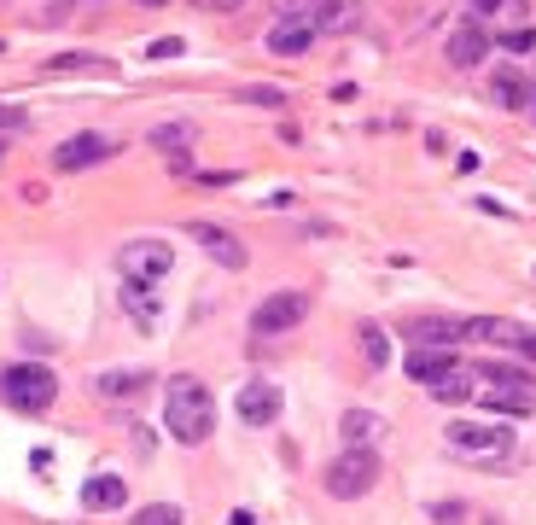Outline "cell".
Here are the masks:
<instances>
[{
	"mask_svg": "<svg viewBox=\"0 0 536 525\" xmlns=\"http://www.w3.org/2000/svg\"><path fill=\"white\" fill-rule=\"evenodd\" d=\"M111 152H117V140H105V135H70V140H59V152H53V170H65V175L94 170V164H105Z\"/></svg>",
	"mask_w": 536,
	"mask_h": 525,
	"instance_id": "obj_10",
	"label": "cell"
},
{
	"mask_svg": "<svg viewBox=\"0 0 536 525\" xmlns=\"http://www.w3.org/2000/svg\"><path fill=\"white\" fill-rule=\"evenodd\" d=\"M321 35V24H315V0H286L280 6V18L268 24V53H280V59H298V53H309V41Z\"/></svg>",
	"mask_w": 536,
	"mask_h": 525,
	"instance_id": "obj_4",
	"label": "cell"
},
{
	"mask_svg": "<svg viewBox=\"0 0 536 525\" xmlns=\"http://www.w3.org/2000/svg\"><path fill=\"white\" fill-rule=\"evenodd\" d=\"M129 502V479H117V473H94L88 485H82V508L88 514H111V508H123Z\"/></svg>",
	"mask_w": 536,
	"mask_h": 525,
	"instance_id": "obj_13",
	"label": "cell"
},
{
	"mask_svg": "<svg viewBox=\"0 0 536 525\" xmlns=\"http://www.w3.org/2000/svg\"><path fill=\"white\" fill-rule=\"evenodd\" d=\"M490 100L502 105V111H525V105H531V82H525L513 65H496V76H490Z\"/></svg>",
	"mask_w": 536,
	"mask_h": 525,
	"instance_id": "obj_16",
	"label": "cell"
},
{
	"mask_svg": "<svg viewBox=\"0 0 536 525\" xmlns=\"http://www.w3.org/2000/svg\"><path fill=\"white\" fill-rule=\"evenodd\" d=\"M117 269H123V280H158L175 269V245L169 240H129L123 251H117Z\"/></svg>",
	"mask_w": 536,
	"mask_h": 525,
	"instance_id": "obj_7",
	"label": "cell"
},
{
	"mask_svg": "<svg viewBox=\"0 0 536 525\" xmlns=\"http://www.w3.org/2000/svg\"><path fill=\"white\" fill-rule=\"evenodd\" d=\"M187 234L210 251V263H222V269H245L251 263V251H245V240H239L234 228H222V222H187Z\"/></svg>",
	"mask_w": 536,
	"mask_h": 525,
	"instance_id": "obj_9",
	"label": "cell"
},
{
	"mask_svg": "<svg viewBox=\"0 0 536 525\" xmlns=\"http://www.w3.org/2000/svg\"><path fill=\"white\" fill-rule=\"evenodd\" d=\"M315 24H321V35L356 30V0H315Z\"/></svg>",
	"mask_w": 536,
	"mask_h": 525,
	"instance_id": "obj_20",
	"label": "cell"
},
{
	"mask_svg": "<svg viewBox=\"0 0 536 525\" xmlns=\"http://www.w3.org/2000/svg\"><path fill=\"white\" fill-rule=\"evenodd\" d=\"M402 339H414L426 350H449L455 339H467V321H455V315H414V321H402Z\"/></svg>",
	"mask_w": 536,
	"mask_h": 525,
	"instance_id": "obj_11",
	"label": "cell"
},
{
	"mask_svg": "<svg viewBox=\"0 0 536 525\" xmlns=\"http://www.w3.org/2000/svg\"><path fill=\"white\" fill-rule=\"evenodd\" d=\"M280 385H268V380H251V385H239V420L245 426H274L280 420Z\"/></svg>",
	"mask_w": 536,
	"mask_h": 525,
	"instance_id": "obj_12",
	"label": "cell"
},
{
	"mask_svg": "<svg viewBox=\"0 0 536 525\" xmlns=\"http://www.w3.org/2000/svg\"><path fill=\"white\" fill-rule=\"evenodd\" d=\"M478 403H484L490 415H531L536 409V385H484Z\"/></svg>",
	"mask_w": 536,
	"mask_h": 525,
	"instance_id": "obj_14",
	"label": "cell"
},
{
	"mask_svg": "<svg viewBox=\"0 0 536 525\" xmlns=\"http://www.w3.org/2000/svg\"><path fill=\"white\" fill-rule=\"evenodd\" d=\"M472 380H478V374L455 362V368H449V374H437V380L426 385V391H432L437 403H467V397H472Z\"/></svg>",
	"mask_w": 536,
	"mask_h": 525,
	"instance_id": "obj_19",
	"label": "cell"
},
{
	"mask_svg": "<svg viewBox=\"0 0 536 525\" xmlns=\"http://www.w3.org/2000/svg\"><path fill=\"white\" fill-rule=\"evenodd\" d=\"M338 432H344V444H350V450H373V438L385 432V420L373 415V409H344Z\"/></svg>",
	"mask_w": 536,
	"mask_h": 525,
	"instance_id": "obj_18",
	"label": "cell"
},
{
	"mask_svg": "<svg viewBox=\"0 0 536 525\" xmlns=\"http://www.w3.org/2000/svg\"><path fill=\"white\" fill-rule=\"evenodd\" d=\"M502 47H507V53H536V30H507Z\"/></svg>",
	"mask_w": 536,
	"mask_h": 525,
	"instance_id": "obj_27",
	"label": "cell"
},
{
	"mask_svg": "<svg viewBox=\"0 0 536 525\" xmlns=\"http://www.w3.org/2000/svg\"><path fill=\"white\" fill-rule=\"evenodd\" d=\"M449 368H455V356H449V350H414V356H408V374H414V380L420 385H432L437 374H449Z\"/></svg>",
	"mask_w": 536,
	"mask_h": 525,
	"instance_id": "obj_21",
	"label": "cell"
},
{
	"mask_svg": "<svg viewBox=\"0 0 536 525\" xmlns=\"http://www.w3.org/2000/svg\"><path fill=\"white\" fill-rule=\"evenodd\" d=\"M164 426L181 450H199L204 438L216 432V397L199 374H169L164 385Z\"/></svg>",
	"mask_w": 536,
	"mask_h": 525,
	"instance_id": "obj_1",
	"label": "cell"
},
{
	"mask_svg": "<svg viewBox=\"0 0 536 525\" xmlns=\"http://www.w3.org/2000/svg\"><path fill=\"white\" fill-rule=\"evenodd\" d=\"M432 520H437V525H461V520H467V502H437Z\"/></svg>",
	"mask_w": 536,
	"mask_h": 525,
	"instance_id": "obj_28",
	"label": "cell"
},
{
	"mask_svg": "<svg viewBox=\"0 0 536 525\" xmlns=\"http://www.w3.org/2000/svg\"><path fill=\"white\" fill-rule=\"evenodd\" d=\"M303 315H309V292L303 286H280V292H268L263 304L251 310V333L257 339H280V333H292Z\"/></svg>",
	"mask_w": 536,
	"mask_h": 525,
	"instance_id": "obj_5",
	"label": "cell"
},
{
	"mask_svg": "<svg viewBox=\"0 0 536 525\" xmlns=\"http://www.w3.org/2000/svg\"><path fill=\"white\" fill-rule=\"evenodd\" d=\"M443 444L467 461H507L513 455V432L507 426H490V420H449L443 426Z\"/></svg>",
	"mask_w": 536,
	"mask_h": 525,
	"instance_id": "obj_3",
	"label": "cell"
},
{
	"mask_svg": "<svg viewBox=\"0 0 536 525\" xmlns=\"http://www.w3.org/2000/svg\"><path fill=\"white\" fill-rule=\"evenodd\" d=\"M53 397H59V374H53V368H41V362H12V368H0V403H6V409L41 415V409H53Z\"/></svg>",
	"mask_w": 536,
	"mask_h": 525,
	"instance_id": "obj_2",
	"label": "cell"
},
{
	"mask_svg": "<svg viewBox=\"0 0 536 525\" xmlns=\"http://www.w3.org/2000/svg\"><path fill=\"white\" fill-rule=\"evenodd\" d=\"M502 12H525V0H472V6H467L472 24H484V18H502Z\"/></svg>",
	"mask_w": 536,
	"mask_h": 525,
	"instance_id": "obj_25",
	"label": "cell"
},
{
	"mask_svg": "<svg viewBox=\"0 0 536 525\" xmlns=\"http://www.w3.org/2000/svg\"><path fill=\"white\" fill-rule=\"evenodd\" d=\"M531 111H536V88H531Z\"/></svg>",
	"mask_w": 536,
	"mask_h": 525,
	"instance_id": "obj_34",
	"label": "cell"
},
{
	"mask_svg": "<svg viewBox=\"0 0 536 525\" xmlns=\"http://www.w3.org/2000/svg\"><path fill=\"white\" fill-rule=\"evenodd\" d=\"M175 53H181V41H175V35H169V41H152V59H175Z\"/></svg>",
	"mask_w": 536,
	"mask_h": 525,
	"instance_id": "obj_31",
	"label": "cell"
},
{
	"mask_svg": "<svg viewBox=\"0 0 536 525\" xmlns=\"http://www.w3.org/2000/svg\"><path fill=\"white\" fill-rule=\"evenodd\" d=\"M0 158H6V140H0Z\"/></svg>",
	"mask_w": 536,
	"mask_h": 525,
	"instance_id": "obj_35",
	"label": "cell"
},
{
	"mask_svg": "<svg viewBox=\"0 0 536 525\" xmlns=\"http://www.w3.org/2000/svg\"><path fill=\"white\" fill-rule=\"evenodd\" d=\"M140 6H164V0H140Z\"/></svg>",
	"mask_w": 536,
	"mask_h": 525,
	"instance_id": "obj_33",
	"label": "cell"
},
{
	"mask_svg": "<svg viewBox=\"0 0 536 525\" xmlns=\"http://www.w3.org/2000/svg\"><path fill=\"white\" fill-rule=\"evenodd\" d=\"M134 525H181V508H169V502H146V508L134 514Z\"/></svg>",
	"mask_w": 536,
	"mask_h": 525,
	"instance_id": "obj_26",
	"label": "cell"
},
{
	"mask_svg": "<svg viewBox=\"0 0 536 525\" xmlns=\"http://www.w3.org/2000/svg\"><path fill=\"white\" fill-rule=\"evenodd\" d=\"M239 100L245 105H286V94H280V88H245Z\"/></svg>",
	"mask_w": 536,
	"mask_h": 525,
	"instance_id": "obj_29",
	"label": "cell"
},
{
	"mask_svg": "<svg viewBox=\"0 0 536 525\" xmlns=\"http://www.w3.org/2000/svg\"><path fill=\"white\" fill-rule=\"evenodd\" d=\"M362 356H368V368H385L391 362V339H385V327H373V321H362Z\"/></svg>",
	"mask_w": 536,
	"mask_h": 525,
	"instance_id": "obj_24",
	"label": "cell"
},
{
	"mask_svg": "<svg viewBox=\"0 0 536 525\" xmlns=\"http://www.w3.org/2000/svg\"><path fill=\"white\" fill-rule=\"evenodd\" d=\"M100 397H134V391H140V385H146V374H140V368H111V374H100Z\"/></svg>",
	"mask_w": 536,
	"mask_h": 525,
	"instance_id": "obj_22",
	"label": "cell"
},
{
	"mask_svg": "<svg viewBox=\"0 0 536 525\" xmlns=\"http://www.w3.org/2000/svg\"><path fill=\"white\" fill-rule=\"evenodd\" d=\"M123 310L134 315L140 333L158 327V292H152V280H123Z\"/></svg>",
	"mask_w": 536,
	"mask_h": 525,
	"instance_id": "obj_17",
	"label": "cell"
},
{
	"mask_svg": "<svg viewBox=\"0 0 536 525\" xmlns=\"http://www.w3.org/2000/svg\"><path fill=\"white\" fill-rule=\"evenodd\" d=\"M53 70H100L94 53H65V59H53Z\"/></svg>",
	"mask_w": 536,
	"mask_h": 525,
	"instance_id": "obj_30",
	"label": "cell"
},
{
	"mask_svg": "<svg viewBox=\"0 0 536 525\" xmlns=\"http://www.w3.org/2000/svg\"><path fill=\"white\" fill-rule=\"evenodd\" d=\"M24 123V111H12V105H0V129H18Z\"/></svg>",
	"mask_w": 536,
	"mask_h": 525,
	"instance_id": "obj_32",
	"label": "cell"
},
{
	"mask_svg": "<svg viewBox=\"0 0 536 525\" xmlns=\"http://www.w3.org/2000/svg\"><path fill=\"white\" fill-rule=\"evenodd\" d=\"M484 525H502V520H484Z\"/></svg>",
	"mask_w": 536,
	"mask_h": 525,
	"instance_id": "obj_36",
	"label": "cell"
},
{
	"mask_svg": "<svg viewBox=\"0 0 536 525\" xmlns=\"http://www.w3.org/2000/svg\"><path fill=\"white\" fill-rule=\"evenodd\" d=\"M484 53H490V35H484V24H472V18H467L461 30L449 35V65H455V70H472Z\"/></svg>",
	"mask_w": 536,
	"mask_h": 525,
	"instance_id": "obj_15",
	"label": "cell"
},
{
	"mask_svg": "<svg viewBox=\"0 0 536 525\" xmlns=\"http://www.w3.org/2000/svg\"><path fill=\"white\" fill-rule=\"evenodd\" d=\"M146 140H152L164 158H169V152H187V146H193V123H158Z\"/></svg>",
	"mask_w": 536,
	"mask_h": 525,
	"instance_id": "obj_23",
	"label": "cell"
},
{
	"mask_svg": "<svg viewBox=\"0 0 536 525\" xmlns=\"http://www.w3.org/2000/svg\"><path fill=\"white\" fill-rule=\"evenodd\" d=\"M467 339H484V345H496V350H519V356L536 362V327H525V321H507V315H467Z\"/></svg>",
	"mask_w": 536,
	"mask_h": 525,
	"instance_id": "obj_8",
	"label": "cell"
},
{
	"mask_svg": "<svg viewBox=\"0 0 536 525\" xmlns=\"http://www.w3.org/2000/svg\"><path fill=\"white\" fill-rule=\"evenodd\" d=\"M321 485H327V496H338V502L368 496V490L379 485V455H373V450H344L333 467H327V479H321Z\"/></svg>",
	"mask_w": 536,
	"mask_h": 525,
	"instance_id": "obj_6",
	"label": "cell"
}]
</instances>
